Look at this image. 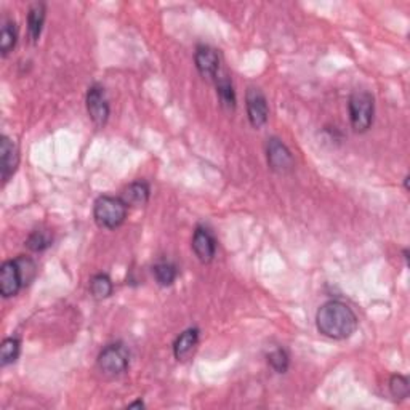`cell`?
I'll return each instance as SVG.
<instances>
[{"mask_svg": "<svg viewBox=\"0 0 410 410\" xmlns=\"http://www.w3.org/2000/svg\"><path fill=\"white\" fill-rule=\"evenodd\" d=\"M193 250L200 263H210L216 253V239L209 228L199 226L193 236Z\"/></svg>", "mask_w": 410, "mask_h": 410, "instance_id": "9", "label": "cell"}, {"mask_svg": "<svg viewBox=\"0 0 410 410\" xmlns=\"http://www.w3.org/2000/svg\"><path fill=\"white\" fill-rule=\"evenodd\" d=\"M358 316L346 303L330 300L319 308L316 314V326L319 333L332 340H345L358 329Z\"/></svg>", "mask_w": 410, "mask_h": 410, "instance_id": "1", "label": "cell"}, {"mask_svg": "<svg viewBox=\"0 0 410 410\" xmlns=\"http://www.w3.org/2000/svg\"><path fill=\"white\" fill-rule=\"evenodd\" d=\"M113 281H111L108 274H97L90 281V294L97 298V300H104V298L111 297L113 295Z\"/></svg>", "mask_w": 410, "mask_h": 410, "instance_id": "16", "label": "cell"}, {"mask_svg": "<svg viewBox=\"0 0 410 410\" xmlns=\"http://www.w3.org/2000/svg\"><path fill=\"white\" fill-rule=\"evenodd\" d=\"M390 391L394 399H406L410 393V381L404 375H393L390 380Z\"/></svg>", "mask_w": 410, "mask_h": 410, "instance_id": "23", "label": "cell"}, {"mask_svg": "<svg viewBox=\"0 0 410 410\" xmlns=\"http://www.w3.org/2000/svg\"><path fill=\"white\" fill-rule=\"evenodd\" d=\"M45 3H34L33 7L29 8L28 13V34L31 42L39 40V37L42 34V29H44V23H45Z\"/></svg>", "mask_w": 410, "mask_h": 410, "instance_id": "14", "label": "cell"}, {"mask_svg": "<svg viewBox=\"0 0 410 410\" xmlns=\"http://www.w3.org/2000/svg\"><path fill=\"white\" fill-rule=\"evenodd\" d=\"M53 242V234L50 230L45 228H39L29 234V237L26 239V247L33 252H44L45 249H49Z\"/></svg>", "mask_w": 410, "mask_h": 410, "instance_id": "17", "label": "cell"}, {"mask_svg": "<svg viewBox=\"0 0 410 410\" xmlns=\"http://www.w3.org/2000/svg\"><path fill=\"white\" fill-rule=\"evenodd\" d=\"M266 159H268V165L271 170L278 173H285L294 167V157L284 143L279 138H269L266 143Z\"/></svg>", "mask_w": 410, "mask_h": 410, "instance_id": "6", "label": "cell"}, {"mask_svg": "<svg viewBox=\"0 0 410 410\" xmlns=\"http://www.w3.org/2000/svg\"><path fill=\"white\" fill-rule=\"evenodd\" d=\"M349 120L354 132L364 133L374 122L375 101L369 92H354L348 101Z\"/></svg>", "mask_w": 410, "mask_h": 410, "instance_id": "3", "label": "cell"}, {"mask_svg": "<svg viewBox=\"0 0 410 410\" xmlns=\"http://www.w3.org/2000/svg\"><path fill=\"white\" fill-rule=\"evenodd\" d=\"M216 93L221 106L228 111L236 109V92L228 77H216Z\"/></svg>", "mask_w": 410, "mask_h": 410, "instance_id": "15", "label": "cell"}, {"mask_svg": "<svg viewBox=\"0 0 410 410\" xmlns=\"http://www.w3.org/2000/svg\"><path fill=\"white\" fill-rule=\"evenodd\" d=\"M87 111L90 119L97 127H103L109 119V103L106 98L104 88L95 84L87 92Z\"/></svg>", "mask_w": 410, "mask_h": 410, "instance_id": "5", "label": "cell"}, {"mask_svg": "<svg viewBox=\"0 0 410 410\" xmlns=\"http://www.w3.org/2000/svg\"><path fill=\"white\" fill-rule=\"evenodd\" d=\"M93 218L100 228L116 230L127 218V205L120 197L101 196L93 205Z\"/></svg>", "mask_w": 410, "mask_h": 410, "instance_id": "2", "label": "cell"}, {"mask_svg": "<svg viewBox=\"0 0 410 410\" xmlns=\"http://www.w3.org/2000/svg\"><path fill=\"white\" fill-rule=\"evenodd\" d=\"M149 194H151V189L146 181H135L122 191L120 199L125 202L127 207H143L148 204Z\"/></svg>", "mask_w": 410, "mask_h": 410, "instance_id": "13", "label": "cell"}, {"mask_svg": "<svg viewBox=\"0 0 410 410\" xmlns=\"http://www.w3.org/2000/svg\"><path fill=\"white\" fill-rule=\"evenodd\" d=\"M197 343H199V330L196 327L186 329L184 332L178 335V338L173 343L175 358L178 361H186L194 353Z\"/></svg>", "mask_w": 410, "mask_h": 410, "instance_id": "12", "label": "cell"}, {"mask_svg": "<svg viewBox=\"0 0 410 410\" xmlns=\"http://www.w3.org/2000/svg\"><path fill=\"white\" fill-rule=\"evenodd\" d=\"M98 367L104 375L117 377L129 369L130 354L122 343L108 345L98 356Z\"/></svg>", "mask_w": 410, "mask_h": 410, "instance_id": "4", "label": "cell"}, {"mask_svg": "<svg viewBox=\"0 0 410 410\" xmlns=\"http://www.w3.org/2000/svg\"><path fill=\"white\" fill-rule=\"evenodd\" d=\"M268 364L271 369L274 372H278V374H285L287 369H289V364H290V358L289 354H287L285 349L278 348L274 349L273 353L268 354Z\"/></svg>", "mask_w": 410, "mask_h": 410, "instance_id": "21", "label": "cell"}, {"mask_svg": "<svg viewBox=\"0 0 410 410\" xmlns=\"http://www.w3.org/2000/svg\"><path fill=\"white\" fill-rule=\"evenodd\" d=\"M21 287H23V281H21L17 262L15 260L5 262L0 268V294L3 298L15 297Z\"/></svg>", "mask_w": 410, "mask_h": 410, "instance_id": "11", "label": "cell"}, {"mask_svg": "<svg viewBox=\"0 0 410 410\" xmlns=\"http://www.w3.org/2000/svg\"><path fill=\"white\" fill-rule=\"evenodd\" d=\"M18 42V29L13 21H5L0 33V52L3 56H7L10 52L15 49Z\"/></svg>", "mask_w": 410, "mask_h": 410, "instance_id": "19", "label": "cell"}, {"mask_svg": "<svg viewBox=\"0 0 410 410\" xmlns=\"http://www.w3.org/2000/svg\"><path fill=\"white\" fill-rule=\"evenodd\" d=\"M135 407L141 409V407H145V404H143V401H136V402H132V404H129V409H135Z\"/></svg>", "mask_w": 410, "mask_h": 410, "instance_id": "24", "label": "cell"}, {"mask_svg": "<svg viewBox=\"0 0 410 410\" xmlns=\"http://www.w3.org/2000/svg\"><path fill=\"white\" fill-rule=\"evenodd\" d=\"M18 148L15 146V143L10 138L2 136V140H0V175H2L3 183H7L13 177L18 168Z\"/></svg>", "mask_w": 410, "mask_h": 410, "instance_id": "10", "label": "cell"}, {"mask_svg": "<svg viewBox=\"0 0 410 410\" xmlns=\"http://www.w3.org/2000/svg\"><path fill=\"white\" fill-rule=\"evenodd\" d=\"M246 106H247V116L252 127L260 129L268 122L269 109H268V101L260 88L250 87L246 95Z\"/></svg>", "mask_w": 410, "mask_h": 410, "instance_id": "7", "label": "cell"}, {"mask_svg": "<svg viewBox=\"0 0 410 410\" xmlns=\"http://www.w3.org/2000/svg\"><path fill=\"white\" fill-rule=\"evenodd\" d=\"M15 262H17V265H18L21 281H23V287L31 284L37 274L36 263L28 257H18V258H15Z\"/></svg>", "mask_w": 410, "mask_h": 410, "instance_id": "22", "label": "cell"}, {"mask_svg": "<svg viewBox=\"0 0 410 410\" xmlns=\"http://www.w3.org/2000/svg\"><path fill=\"white\" fill-rule=\"evenodd\" d=\"M152 274H154V279L157 281L159 285L168 287V285H172L175 281H177L178 269H177V266L172 265V263L161 262V263L154 265Z\"/></svg>", "mask_w": 410, "mask_h": 410, "instance_id": "18", "label": "cell"}, {"mask_svg": "<svg viewBox=\"0 0 410 410\" xmlns=\"http://www.w3.org/2000/svg\"><path fill=\"white\" fill-rule=\"evenodd\" d=\"M21 343L18 338H5L0 346V364L2 367L13 364L19 358Z\"/></svg>", "mask_w": 410, "mask_h": 410, "instance_id": "20", "label": "cell"}, {"mask_svg": "<svg viewBox=\"0 0 410 410\" xmlns=\"http://www.w3.org/2000/svg\"><path fill=\"white\" fill-rule=\"evenodd\" d=\"M194 61L196 68L199 74L204 79L214 81L218 77V71H220V56L215 49H212L209 45H199L194 53Z\"/></svg>", "mask_w": 410, "mask_h": 410, "instance_id": "8", "label": "cell"}]
</instances>
